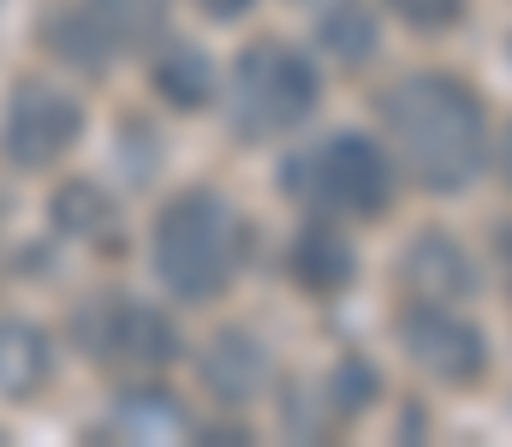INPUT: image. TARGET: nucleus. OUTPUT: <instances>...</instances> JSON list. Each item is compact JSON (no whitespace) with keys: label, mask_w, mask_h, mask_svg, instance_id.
Segmentation results:
<instances>
[{"label":"nucleus","mask_w":512,"mask_h":447,"mask_svg":"<svg viewBox=\"0 0 512 447\" xmlns=\"http://www.w3.org/2000/svg\"><path fill=\"white\" fill-rule=\"evenodd\" d=\"M251 0H203V12H215V18H239Z\"/></svg>","instance_id":"aec40b11"},{"label":"nucleus","mask_w":512,"mask_h":447,"mask_svg":"<svg viewBox=\"0 0 512 447\" xmlns=\"http://www.w3.org/2000/svg\"><path fill=\"white\" fill-rule=\"evenodd\" d=\"M48 364H54L48 334L30 328V322L0 316V394H12V400L36 394V388L48 382Z\"/></svg>","instance_id":"9d476101"},{"label":"nucleus","mask_w":512,"mask_h":447,"mask_svg":"<svg viewBox=\"0 0 512 447\" xmlns=\"http://www.w3.org/2000/svg\"><path fill=\"white\" fill-rule=\"evenodd\" d=\"M48 42H54L72 66H90V72H102V66L114 60V48L102 42V30L90 24V12H84V6H78V12H60V18H54V30H48Z\"/></svg>","instance_id":"2eb2a0df"},{"label":"nucleus","mask_w":512,"mask_h":447,"mask_svg":"<svg viewBox=\"0 0 512 447\" xmlns=\"http://www.w3.org/2000/svg\"><path fill=\"white\" fill-rule=\"evenodd\" d=\"M399 340L405 352L435 376V382H477L489 364V340L477 322H465L459 310H447L441 298H417L399 310Z\"/></svg>","instance_id":"39448f33"},{"label":"nucleus","mask_w":512,"mask_h":447,"mask_svg":"<svg viewBox=\"0 0 512 447\" xmlns=\"http://www.w3.org/2000/svg\"><path fill=\"white\" fill-rule=\"evenodd\" d=\"M292 269H298V281L310 293H340L358 263H352V245L334 227H304L298 245H292Z\"/></svg>","instance_id":"9b49d317"},{"label":"nucleus","mask_w":512,"mask_h":447,"mask_svg":"<svg viewBox=\"0 0 512 447\" xmlns=\"http://www.w3.org/2000/svg\"><path fill=\"white\" fill-rule=\"evenodd\" d=\"M84 12H90V24L102 30V42L120 54V48H143V42L161 30L167 0H90Z\"/></svg>","instance_id":"ddd939ff"},{"label":"nucleus","mask_w":512,"mask_h":447,"mask_svg":"<svg viewBox=\"0 0 512 447\" xmlns=\"http://www.w3.org/2000/svg\"><path fill=\"white\" fill-rule=\"evenodd\" d=\"M501 269H507V281H512V227H501Z\"/></svg>","instance_id":"412c9836"},{"label":"nucleus","mask_w":512,"mask_h":447,"mask_svg":"<svg viewBox=\"0 0 512 447\" xmlns=\"http://www.w3.org/2000/svg\"><path fill=\"white\" fill-rule=\"evenodd\" d=\"M376 12L364 6V0H334L328 12H322V48L334 54V60H346V66H364L370 54H376Z\"/></svg>","instance_id":"4468645a"},{"label":"nucleus","mask_w":512,"mask_h":447,"mask_svg":"<svg viewBox=\"0 0 512 447\" xmlns=\"http://www.w3.org/2000/svg\"><path fill=\"white\" fill-rule=\"evenodd\" d=\"M60 227L66 233H96V227H108V203L90 185H66L60 191Z\"/></svg>","instance_id":"a211bd4d"},{"label":"nucleus","mask_w":512,"mask_h":447,"mask_svg":"<svg viewBox=\"0 0 512 447\" xmlns=\"http://www.w3.org/2000/svg\"><path fill=\"white\" fill-rule=\"evenodd\" d=\"M405 281H411L417 298H471L477 293V269H471V257H465V245L447 239V233H423V239L411 245Z\"/></svg>","instance_id":"6e6552de"},{"label":"nucleus","mask_w":512,"mask_h":447,"mask_svg":"<svg viewBox=\"0 0 512 447\" xmlns=\"http://www.w3.org/2000/svg\"><path fill=\"white\" fill-rule=\"evenodd\" d=\"M304 185H310V203L322 209H340V215H382L387 197H393V167L370 138L358 132H340L304 161Z\"/></svg>","instance_id":"20e7f679"},{"label":"nucleus","mask_w":512,"mask_h":447,"mask_svg":"<svg viewBox=\"0 0 512 447\" xmlns=\"http://www.w3.org/2000/svg\"><path fill=\"white\" fill-rule=\"evenodd\" d=\"M501 167H507V185H512V126H507V138H501Z\"/></svg>","instance_id":"4be33fe9"},{"label":"nucleus","mask_w":512,"mask_h":447,"mask_svg":"<svg viewBox=\"0 0 512 447\" xmlns=\"http://www.w3.org/2000/svg\"><path fill=\"white\" fill-rule=\"evenodd\" d=\"M328 394H334V412H364L370 400H376V370L364 364V358H340V370H334V382H328Z\"/></svg>","instance_id":"f3484780"},{"label":"nucleus","mask_w":512,"mask_h":447,"mask_svg":"<svg viewBox=\"0 0 512 447\" xmlns=\"http://www.w3.org/2000/svg\"><path fill=\"white\" fill-rule=\"evenodd\" d=\"M322 84L310 72V60L286 42H256L239 54V72H233V120L239 132L251 138H280L292 126L310 120Z\"/></svg>","instance_id":"7ed1b4c3"},{"label":"nucleus","mask_w":512,"mask_h":447,"mask_svg":"<svg viewBox=\"0 0 512 447\" xmlns=\"http://www.w3.org/2000/svg\"><path fill=\"white\" fill-rule=\"evenodd\" d=\"M387 6H393L411 30H429V36H435V30H453V24L465 18V0H387Z\"/></svg>","instance_id":"6ab92c4d"},{"label":"nucleus","mask_w":512,"mask_h":447,"mask_svg":"<svg viewBox=\"0 0 512 447\" xmlns=\"http://www.w3.org/2000/svg\"><path fill=\"white\" fill-rule=\"evenodd\" d=\"M78 126H84V114H78V102L66 90L24 84L12 96V114H6V155L18 167H48V161H60L72 149Z\"/></svg>","instance_id":"0eeeda50"},{"label":"nucleus","mask_w":512,"mask_h":447,"mask_svg":"<svg viewBox=\"0 0 512 447\" xmlns=\"http://www.w3.org/2000/svg\"><path fill=\"white\" fill-rule=\"evenodd\" d=\"M262 376H268V364H262V346H256L251 334H215L209 340V352H203V382H209V394L215 400H227V406H245L262 394Z\"/></svg>","instance_id":"1a4fd4ad"},{"label":"nucleus","mask_w":512,"mask_h":447,"mask_svg":"<svg viewBox=\"0 0 512 447\" xmlns=\"http://www.w3.org/2000/svg\"><path fill=\"white\" fill-rule=\"evenodd\" d=\"M120 430L137 436V442H155V436L185 430V412H179L173 400H149V394H137L131 406H120Z\"/></svg>","instance_id":"dca6fc26"},{"label":"nucleus","mask_w":512,"mask_h":447,"mask_svg":"<svg viewBox=\"0 0 512 447\" xmlns=\"http://www.w3.org/2000/svg\"><path fill=\"white\" fill-rule=\"evenodd\" d=\"M387 132L399 144V161L429 191H459L489 161V120L477 90H465L447 72H411L382 96Z\"/></svg>","instance_id":"f257e3e1"},{"label":"nucleus","mask_w":512,"mask_h":447,"mask_svg":"<svg viewBox=\"0 0 512 447\" xmlns=\"http://www.w3.org/2000/svg\"><path fill=\"white\" fill-rule=\"evenodd\" d=\"M155 90L173 102V108H203L209 90H215V66L197 42H173L161 60H155Z\"/></svg>","instance_id":"f8f14e48"},{"label":"nucleus","mask_w":512,"mask_h":447,"mask_svg":"<svg viewBox=\"0 0 512 447\" xmlns=\"http://www.w3.org/2000/svg\"><path fill=\"white\" fill-rule=\"evenodd\" d=\"M84 340L114 370H161L179 358V334L167 328V316H155L149 304H131V298H102L84 316Z\"/></svg>","instance_id":"423d86ee"},{"label":"nucleus","mask_w":512,"mask_h":447,"mask_svg":"<svg viewBox=\"0 0 512 447\" xmlns=\"http://www.w3.org/2000/svg\"><path fill=\"white\" fill-rule=\"evenodd\" d=\"M155 269L179 298H215L239 269V215L215 191H185L155 221Z\"/></svg>","instance_id":"f03ea898"}]
</instances>
